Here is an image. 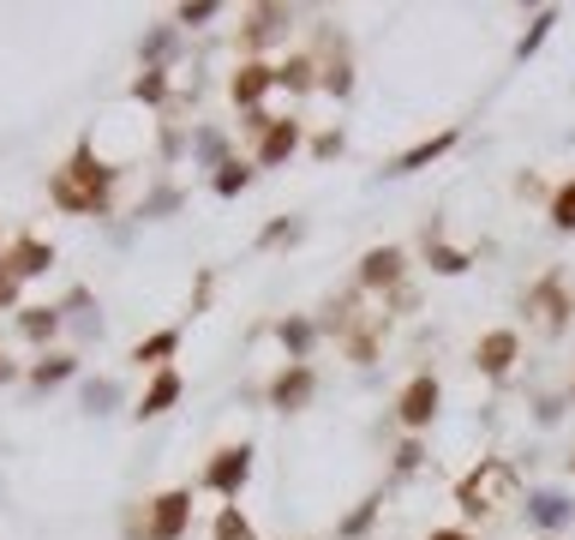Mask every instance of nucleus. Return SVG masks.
<instances>
[{"label":"nucleus","mask_w":575,"mask_h":540,"mask_svg":"<svg viewBox=\"0 0 575 540\" xmlns=\"http://www.w3.org/2000/svg\"><path fill=\"white\" fill-rule=\"evenodd\" d=\"M49 198L61 204V211H72V216H91V211H102V204H109V169L91 156V144H79V151H72L61 169H54Z\"/></svg>","instance_id":"nucleus-1"},{"label":"nucleus","mask_w":575,"mask_h":540,"mask_svg":"<svg viewBox=\"0 0 575 540\" xmlns=\"http://www.w3.org/2000/svg\"><path fill=\"white\" fill-rule=\"evenodd\" d=\"M515 492H522V475H515V462L480 457V469H468L462 480H455V510H462V517H485V510L515 505Z\"/></svg>","instance_id":"nucleus-2"},{"label":"nucleus","mask_w":575,"mask_h":540,"mask_svg":"<svg viewBox=\"0 0 575 540\" xmlns=\"http://www.w3.org/2000/svg\"><path fill=\"white\" fill-rule=\"evenodd\" d=\"M522 313H527V325L540 330V337H557V330L569 325V288H564V271H545L534 288L522 295Z\"/></svg>","instance_id":"nucleus-3"},{"label":"nucleus","mask_w":575,"mask_h":540,"mask_svg":"<svg viewBox=\"0 0 575 540\" xmlns=\"http://www.w3.org/2000/svg\"><path fill=\"white\" fill-rule=\"evenodd\" d=\"M438 403H444V385H438L432 373H420V378H408V385H402L396 415H402L408 432H420V427H432V420H438Z\"/></svg>","instance_id":"nucleus-4"},{"label":"nucleus","mask_w":575,"mask_h":540,"mask_svg":"<svg viewBox=\"0 0 575 540\" xmlns=\"http://www.w3.org/2000/svg\"><path fill=\"white\" fill-rule=\"evenodd\" d=\"M246 480H253V450H246V445H223L211 457V469H204V487L223 492V499H240Z\"/></svg>","instance_id":"nucleus-5"},{"label":"nucleus","mask_w":575,"mask_h":540,"mask_svg":"<svg viewBox=\"0 0 575 540\" xmlns=\"http://www.w3.org/2000/svg\"><path fill=\"white\" fill-rule=\"evenodd\" d=\"M192 522V492L186 487H168L151 499V540H181Z\"/></svg>","instance_id":"nucleus-6"},{"label":"nucleus","mask_w":575,"mask_h":540,"mask_svg":"<svg viewBox=\"0 0 575 540\" xmlns=\"http://www.w3.org/2000/svg\"><path fill=\"white\" fill-rule=\"evenodd\" d=\"M312 390H318L312 367H306V360H288V367L270 378V408H283V415H294V408H306V403H312Z\"/></svg>","instance_id":"nucleus-7"},{"label":"nucleus","mask_w":575,"mask_h":540,"mask_svg":"<svg viewBox=\"0 0 575 540\" xmlns=\"http://www.w3.org/2000/svg\"><path fill=\"white\" fill-rule=\"evenodd\" d=\"M402 271H408L402 246H372V253L360 258V288L366 295H378V288H402Z\"/></svg>","instance_id":"nucleus-8"},{"label":"nucleus","mask_w":575,"mask_h":540,"mask_svg":"<svg viewBox=\"0 0 575 540\" xmlns=\"http://www.w3.org/2000/svg\"><path fill=\"white\" fill-rule=\"evenodd\" d=\"M515 355H522V337H515V330H485L480 348H474V360H480L485 378H504L515 367Z\"/></svg>","instance_id":"nucleus-9"},{"label":"nucleus","mask_w":575,"mask_h":540,"mask_svg":"<svg viewBox=\"0 0 575 540\" xmlns=\"http://www.w3.org/2000/svg\"><path fill=\"white\" fill-rule=\"evenodd\" d=\"M276 84V67H264V61H240V72L228 79V96L240 102V109H253L258 114V102H264V91Z\"/></svg>","instance_id":"nucleus-10"},{"label":"nucleus","mask_w":575,"mask_h":540,"mask_svg":"<svg viewBox=\"0 0 575 540\" xmlns=\"http://www.w3.org/2000/svg\"><path fill=\"white\" fill-rule=\"evenodd\" d=\"M0 265H7L12 276H42V271L54 265V246L37 241V235H19V241H12V253L0 258Z\"/></svg>","instance_id":"nucleus-11"},{"label":"nucleus","mask_w":575,"mask_h":540,"mask_svg":"<svg viewBox=\"0 0 575 540\" xmlns=\"http://www.w3.org/2000/svg\"><path fill=\"white\" fill-rule=\"evenodd\" d=\"M294 151H300V121H270V126H264V139H258V163L264 169L288 163Z\"/></svg>","instance_id":"nucleus-12"},{"label":"nucleus","mask_w":575,"mask_h":540,"mask_svg":"<svg viewBox=\"0 0 575 540\" xmlns=\"http://www.w3.org/2000/svg\"><path fill=\"white\" fill-rule=\"evenodd\" d=\"M181 403V373L174 367H162L156 378H151V390L138 397V420H156V415H168V408Z\"/></svg>","instance_id":"nucleus-13"},{"label":"nucleus","mask_w":575,"mask_h":540,"mask_svg":"<svg viewBox=\"0 0 575 540\" xmlns=\"http://www.w3.org/2000/svg\"><path fill=\"white\" fill-rule=\"evenodd\" d=\"M450 144H455V126H450V133H438V139H420L408 156H396V163H390V174H414V169H425V163H438V156H444Z\"/></svg>","instance_id":"nucleus-14"},{"label":"nucleus","mask_w":575,"mask_h":540,"mask_svg":"<svg viewBox=\"0 0 575 540\" xmlns=\"http://www.w3.org/2000/svg\"><path fill=\"white\" fill-rule=\"evenodd\" d=\"M276 84H283V91H294V96H300V91H318V61H312V54H288V61L276 67Z\"/></svg>","instance_id":"nucleus-15"},{"label":"nucleus","mask_w":575,"mask_h":540,"mask_svg":"<svg viewBox=\"0 0 575 540\" xmlns=\"http://www.w3.org/2000/svg\"><path fill=\"white\" fill-rule=\"evenodd\" d=\"M527 517H534L540 529H564V522L575 517V505L564 499V492H534V499H527Z\"/></svg>","instance_id":"nucleus-16"},{"label":"nucleus","mask_w":575,"mask_h":540,"mask_svg":"<svg viewBox=\"0 0 575 540\" xmlns=\"http://www.w3.org/2000/svg\"><path fill=\"white\" fill-rule=\"evenodd\" d=\"M425 258H432V271H438V276H462L468 265H474V258H468L462 246H444L438 235H425Z\"/></svg>","instance_id":"nucleus-17"},{"label":"nucleus","mask_w":575,"mask_h":540,"mask_svg":"<svg viewBox=\"0 0 575 540\" xmlns=\"http://www.w3.org/2000/svg\"><path fill=\"white\" fill-rule=\"evenodd\" d=\"M246 42H270V37H283V24H288V7H253L246 12Z\"/></svg>","instance_id":"nucleus-18"},{"label":"nucleus","mask_w":575,"mask_h":540,"mask_svg":"<svg viewBox=\"0 0 575 540\" xmlns=\"http://www.w3.org/2000/svg\"><path fill=\"white\" fill-rule=\"evenodd\" d=\"M19 330H24L31 343H49L54 330H61V313H54V306H24V313H19Z\"/></svg>","instance_id":"nucleus-19"},{"label":"nucleus","mask_w":575,"mask_h":540,"mask_svg":"<svg viewBox=\"0 0 575 540\" xmlns=\"http://www.w3.org/2000/svg\"><path fill=\"white\" fill-rule=\"evenodd\" d=\"M174 348H181V330H156V337H144L138 348H132V360H138V367H162Z\"/></svg>","instance_id":"nucleus-20"},{"label":"nucleus","mask_w":575,"mask_h":540,"mask_svg":"<svg viewBox=\"0 0 575 540\" xmlns=\"http://www.w3.org/2000/svg\"><path fill=\"white\" fill-rule=\"evenodd\" d=\"M216 540H258L253 522L240 517V505H223V510H216Z\"/></svg>","instance_id":"nucleus-21"},{"label":"nucleus","mask_w":575,"mask_h":540,"mask_svg":"<svg viewBox=\"0 0 575 540\" xmlns=\"http://www.w3.org/2000/svg\"><path fill=\"white\" fill-rule=\"evenodd\" d=\"M72 373H79V360H72V355H42L31 367L37 385H61V378H72Z\"/></svg>","instance_id":"nucleus-22"},{"label":"nucleus","mask_w":575,"mask_h":540,"mask_svg":"<svg viewBox=\"0 0 575 540\" xmlns=\"http://www.w3.org/2000/svg\"><path fill=\"white\" fill-rule=\"evenodd\" d=\"M552 228H564V235H575V181H564L552 193Z\"/></svg>","instance_id":"nucleus-23"},{"label":"nucleus","mask_w":575,"mask_h":540,"mask_svg":"<svg viewBox=\"0 0 575 540\" xmlns=\"http://www.w3.org/2000/svg\"><path fill=\"white\" fill-rule=\"evenodd\" d=\"M253 186V163H223V174H216V193L234 198V193H246Z\"/></svg>","instance_id":"nucleus-24"},{"label":"nucleus","mask_w":575,"mask_h":540,"mask_svg":"<svg viewBox=\"0 0 575 540\" xmlns=\"http://www.w3.org/2000/svg\"><path fill=\"white\" fill-rule=\"evenodd\" d=\"M552 24H557V12H540V19H534V31H527L522 42H515V61H527V54H534V49H540V42H545V37H552Z\"/></svg>","instance_id":"nucleus-25"},{"label":"nucleus","mask_w":575,"mask_h":540,"mask_svg":"<svg viewBox=\"0 0 575 540\" xmlns=\"http://www.w3.org/2000/svg\"><path fill=\"white\" fill-rule=\"evenodd\" d=\"M132 96H138V102H162V96H168V79H162V72L151 67L144 79H132Z\"/></svg>","instance_id":"nucleus-26"},{"label":"nucleus","mask_w":575,"mask_h":540,"mask_svg":"<svg viewBox=\"0 0 575 540\" xmlns=\"http://www.w3.org/2000/svg\"><path fill=\"white\" fill-rule=\"evenodd\" d=\"M276 337L294 348V360L306 355V343H312V325H300V318H288V325H276Z\"/></svg>","instance_id":"nucleus-27"},{"label":"nucleus","mask_w":575,"mask_h":540,"mask_svg":"<svg viewBox=\"0 0 575 540\" xmlns=\"http://www.w3.org/2000/svg\"><path fill=\"white\" fill-rule=\"evenodd\" d=\"M372 517H378V499H366V505L342 522V534H348V540H353V534H366V529H372Z\"/></svg>","instance_id":"nucleus-28"},{"label":"nucleus","mask_w":575,"mask_h":540,"mask_svg":"<svg viewBox=\"0 0 575 540\" xmlns=\"http://www.w3.org/2000/svg\"><path fill=\"white\" fill-rule=\"evenodd\" d=\"M216 12H223L216 0H198V7H181L174 19H181V24H204V19H216Z\"/></svg>","instance_id":"nucleus-29"},{"label":"nucleus","mask_w":575,"mask_h":540,"mask_svg":"<svg viewBox=\"0 0 575 540\" xmlns=\"http://www.w3.org/2000/svg\"><path fill=\"white\" fill-rule=\"evenodd\" d=\"M312 156H318V163H330V156H342V133H318V139H312Z\"/></svg>","instance_id":"nucleus-30"},{"label":"nucleus","mask_w":575,"mask_h":540,"mask_svg":"<svg viewBox=\"0 0 575 540\" xmlns=\"http://www.w3.org/2000/svg\"><path fill=\"white\" fill-rule=\"evenodd\" d=\"M420 457H425V450H420L414 439H408L402 450H396V469H402V475H414V469H420Z\"/></svg>","instance_id":"nucleus-31"},{"label":"nucleus","mask_w":575,"mask_h":540,"mask_svg":"<svg viewBox=\"0 0 575 540\" xmlns=\"http://www.w3.org/2000/svg\"><path fill=\"white\" fill-rule=\"evenodd\" d=\"M294 235H300V223H270V228H264V246H276V241H294Z\"/></svg>","instance_id":"nucleus-32"},{"label":"nucleus","mask_w":575,"mask_h":540,"mask_svg":"<svg viewBox=\"0 0 575 540\" xmlns=\"http://www.w3.org/2000/svg\"><path fill=\"white\" fill-rule=\"evenodd\" d=\"M12 300H19V276L0 271V306H12Z\"/></svg>","instance_id":"nucleus-33"},{"label":"nucleus","mask_w":575,"mask_h":540,"mask_svg":"<svg viewBox=\"0 0 575 540\" xmlns=\"http://www.w3.org/2000/svg\"><path fill=\"white\" fill-rule=\"evenodd\" d=\"M425 540H474V534H468V529H432Z\"/></svg>","instance_id":"nucleus-34"},{"label":"nucleus","mask_w":575,"mask_h":540,"mask_svg":"<svg viewBox=\"0 0 575 540\" xmlns=\"http://www.w3.org/2000/svg\"><path fill=\"white\" fill-rule=\"evenodd\" d=\"M0 378H12V367H7V360H0Z\"/></svg>","instance_id":"nucleus-35"},{"label":"nucleus","mask_w":575,"mask_h":540,"mask_svg":"<svg viewBox=\"0 0 575 540\" xmlns=\"http://www.w3.org/2000/svg\"><path fill=\"white\" fill-rule=\"evenodd\" d=\"M569 397H575V385H569Z\"/></svg>","instance_id":"nucleus-36"},{"label":"nucleus","mask_w":575,"mask_h":540,"mask_svg":"<svg viewBox=\"0 0 575 540\" xmlns=\"http://www.w3.org/2000/svg\"><path fill=\"white\" fill-rule=\"evenodd\" d=\"M569 469H575V457H569Z\"/></svg>","instance_id":"nucleus-37"},{"label":"nucleus","mask_w":575,"mask_h":540,"mask_svg":"<svg viewBox=\"0 0 575 540\" xmlns=\"http://www.w3.org/2000/svg\"><path fill=\"white\" fill-rule=\"evenodd\" d=\"M545 540H552V534H545Z\"/></svg>","instance_id":"nucleus-38"}]
</instances>
